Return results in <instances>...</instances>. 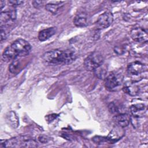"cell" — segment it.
Returning a JSON list of instances; mask_svg holds the SVG:
<instances>
[{"mask_svg": "<svg viewBox=\"0 0 148 148\" xmlns=\"http://www.w3.org/2000/svg\"><path fill=\"white\" fill-rule=\"evenodd\" d=\"M31 50V46L27 40L18 39L4 50L2 58L5 62L13 61L18 57L28 55Z\"/></svg>", "mask_w": 148, "mask_h": 148, "instance_id": "obj_2", "label": "cell"}, {"mask_svg": "<svg viewBox=\"0 0 148 148\" xmlns=\"http://www.w3.org/2000/svg\"><path fill=\"white\" fill-rule=\"evenodd\" d=\"M38 142L29 136L20 135L7 140H1L0 147H36Z\"/></svg>", "mask_w": 148, "mask_h": 148, "instance_id": "obj_3", "label": "cell"}, {"mask_svg": "<svg viewBox=\"0 0 148 148\" xmlns=\"http://www.w3.org/2000/svg\"><path fill=\"white\" fill-rule=\"evenodd\" d=\"M145 106L143 103H136L131 106L130 110L132 116L135 118L142 117L145 112Z\"/></svg>", "mask_w": 148, "mask_h": 148, "instance_id": "obj_14", "label": "cell"}, {"mask_svg": "<svg viewBox=\"0 0 148 148\" xmlns=\"http://www.w3.org/2000/svg\"><path fill=\"white\" fill-rule=\"evenodd\" d=\"M19 66V61L18 60L15 59L12 61V62L9 66V70L11 73H14L18 68Z\"/></svg>", "mask_w": 148, "mask_h": 148, "instance_id": "obj_19", "label": "cell"}, {"mask_svg": "<svg viewBox=\"0 0 148 148\" xmlns=\"http://www.w3.org/2000/svg\"><path fill=\"white\" fill-rule=\"evenodd\" d=\"M131 38L137 42H147L148 35L147 31L143 28L136 27L133 28L130 32Z\"/></svg>", "mask_w": 148, "mask_h": 148, "instance_id": "obj_9", "label": "cell"}, {"mask_svg": "<svg viewBox=\"0 0 148 148\" xmlns=\"http://www.w3.org/2000/svg\"><path fill=\"white\" fill-rule=\"evenodd\" d=\"M123 75L118 72H112L105 78V86L109 91L119 87L123 81Z\"/></svg>", "mask_w": 148, "mask_h": 148, "instance_id": "obj_5", "label": "cell"}, {"mask_svg": "<svg viewBox=\"0 0 148 148\" xmlns=\"http://www.w3.org/2000/svg\"><path fill=\"white\" fill-rule=\"evenodd\" d=\"M73 24L78 27H84L88 25V16L84 12H79L75 16Z\"/></svg>", "mask_w": 148, "mask_h": 148, "instance_id": "obj_11", "label": "cell"}, {"mask_svg": "<svg viewBox=\"0 0 148 148\" xmlns=\"http://www.w3.org/2000/svg\"><path fill=\"white\" fill-rule=\"evenodd\" d=\"M44 1H34L32 2L33 6L36 8H39L43 6Z\"/></svg>", "mask_w": 148, "mask_h": 148, "instance_id": "obj_22", "label": "cell"}, {"mask_svg": "<svg viewBox=\"0 0 148 148\" xmlns=\"http://www.w3.org/2000/svg\"><path fill=\"white\" fill-rule=\"evenodd\" d=\"M104 58L102 54L98 51H94L87 57L84 61L85 68L89 71H94L103 64Z\"/></svg>", "mask_w": 148, "mask_h": 148, "instance_id": "obj_4", "label": "cell"}, {"mask_svg": "<svg viewBox=\"0 0 148 148\" xmlns=\"http://www.w3.org/2000/svg\"><path fill=\"white\" fill-rule=\"evenodd\" d=\"M56 27H49L42 29L38 34V39L41 42L45 41L49 39L50 37H51L53 35H54L56 34Z\"/></svg>", "mask_w": 148, "mask_h": 148, "instance_id": "obj_13", "label": "cell"}, {"mask_svg": "<svg viewBox=\"0 0 148 148\" xmlns=\"http://www.w3.org/2000/svg\"><path fill=\"white\" fill-rule=\"evenodd\" d=\"M39 140L41 142V143H47L48 142V140L49 139L45 136H40L39 137Z\"/></svg>", "mask_w": 148, "mask_h": 148, "instance_id": "obj_23", "label": "cell"}, {"mask_svg": "<svg viewBox=\"0 0 148 148\" xmlns=\"http://www.w3.org/2000/svg\"><path fill=\"white\" fill-rule=\"evenodd\" d=\"M92 140L96 143H101L104 142H106L108 140L107 137H103V136H95L92 138Z\"/></svg>", "mask_w": 148, "mask_h": 148, "instance_id": "obj_20", "label": "cell"}, {"mask_svg": "<svg viewBox=\"0 0 148 148\" xmlns=\"http://www.w3.org/2000/svg\"><path fill=\"white\" fill-rule=\"evenodd\" d=\"M124 91L132 96H135L139 93V88L134 83H127L123 87Z\"/></svg>", "mask_w": 148, "mask_h": 148, "instance_id": "obj_16", "label": "cell"}, {"mask_svg": "<svg viewBox=\"0 0 148 148\" xmlns=\"http://www.w3.org/2000/svg\"><path fill=\"white\" fill-rule=\"evenodd\" d=\"M9 3L12 6V7H15L16 6H19L24 3V1H17V0H12L9 1Z\"/></svg>", "mask_w": 148, "mask_h": 148, "instance_id": "obj_21", "label": "cell"}, {"mask_svg": "<svg viewBox=\"0 0 148 148\" xmlns=\"http://www.w3.org/2000/svg\"><path fill=\"white\" fill-rule=\"evenodd\" d=\"M123 128V127L117 125L114 126L107 136L109 141L114 142L120 140L125 134V131Z\"/></svg>", "mask_w": 148, "mask_h": 148, "instance_id": "obj_10", "label": "cell"}, {"mask_svg": "<svg viewBox=\"0 0 148 148\" xmlns=\"http://www.w3.org/2000/svg\"><path fill=\"white\" fill-rule=\"evenodd\" d=\"M0 3H1V9H2L3 8V6H5V1H1Z\"/></svg>", "mask_w": 148, "mask_h": 148, "instance_id": "obj_24", "label": "cell"}, {"mask_svg": "<svg viewBox=\"0 0 148 148\" xmlns=\"http://www.w3.org/2000/svg\"><path fill=\"white\" fill-rule=\"evenodd\" d=\"M147 67L146 65L139 61L130 63L127 66V72L131 76H138L147 71Z\"/></svg>", "mask_w": 148, "mask_h": 148, "instance_id": "obj_8", "label": "cell"}, {"mask_svg": "<svg viewBox=\"0 0 148 148\" xmlns=\"http://www.w3.org/2000/svg\"><path fill=\"white\" fill-rule=\"evenodd\" d=\"M77 57L74 50L68 49L65 50L54 49L43 54L42 59L47 65H68L73 62Z\"/></svg>", "mask_w": 148, "mask_h": 148, "instance_id": "obj_1", "label": "cell"}, {"mask_svg": "<svg viewBox=\"0 0 148 148\" xmlns=\"http://www.w3.org/2000/svg\"><path fill=\"white\" fill-rule=\"evenodd\" d=\"M62 1H53L46 5V9L52 13L53 14H56L59 12L60 9L63 6Z\"/></svg>", "mask_w": 148, "mask_h": 148, "instance_id": "obj_15", "label": "cell"}, {"mask_svg": "<svg viewBox=\"0 0 148 148\" xmlns=\"http://www.w3.org/2000/svg\"><path fill=\"white\" fill-rule=\"evenodd\" d=\"M108 109L111 113L114 114L115 115L120 113L119 106L114 102H112L109 103V105H108Z\"/></svg>", "mask_w": 148, "mask_h": 148, "instance_id": "obj_18", "label": "cell"}, {"mask_svg": "<svg viewBox=\"0 0 148 148\" xmlns=\"http://www.w3.org/2000/svg\"><path fill=\"white\" fill-rule=\"evenodd\" d=\"M113 14L110 12H106L98 17L95 23V27L97 29H105L109 27L113 23Z\"/></svg>", "mask_w": 148, "mask_h": 148, "instance_id": "obj_6", "label": "cell"}, {"mask_svg": "<svg viewBox=\"0 0 148 148\" xmlns=\"http://www.w3.org/2000/svg\"><path fill=\"white\" fill-rule=\"evenodd\" d=\"M93 72H94L95 75L97 76V77L101 79H105L107 75L106 69L104 66H103V64L95 69Z\"/></svg>", "mask_w": 148, "mask_h": 148, "instance_id": "obj_17", "label": "cell"}, {"mask_svg": "<svg viewBox=\"0 0 148 148\" xmlns=\"http://www.w3.org/2000/svg\"><path fill=\"white\" fill-rule=\"evenodd\" d=\"M17 13L14 7L9 10L2 12L1 13V26L8 27L16 18Z\"/></svg>", "mask_w": 148, "mask_h": 148, "instance_id": "obj_7", "label": "cell"}, {"mask_svg": "<svg viewBox=\"0 0 148 148\" xmlns=\"http://www.w3.org/2000/svg\"><path fill=\"white\" fill-rule=\"evenodd\" d=\"M114 120L116 125L124 128L129 124L131 121V117L126 113H120L115 115Z\"/></svg>", "mask_w": 148, "mask_h": 148, "instance_id": "obj_12", "label": "cell"}]
</instances>
